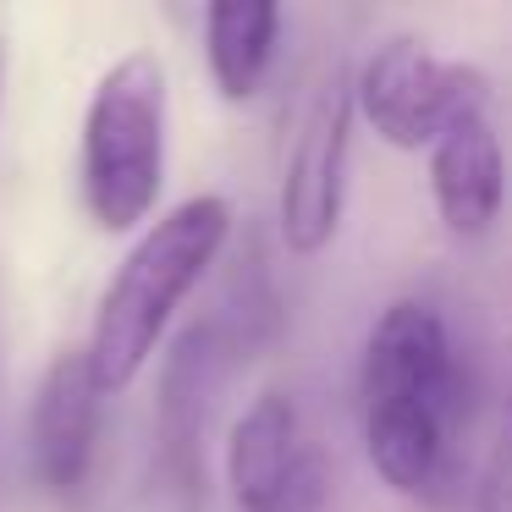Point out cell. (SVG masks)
<instances>
[{"mask_svg":"<svg viewBox=\"0 0 512 512\" xmlns=\"http://www.w3.org/2000/svg\"><path fill=\"white\" fill-rule=\"evenodd\" d=\"M358 430L391 496L435 507L452 490L457 441L468 430V375L441 303L391 298L375 314L358 358Z\"/></svg>","mask_w":512,"mask_h":512,"instance_id":"6da1fadb","label":"cell"},{"mask_svg":"<svg viewBox=\"0 0 512 512\" xmlns=\"http://www.w3.org/2000/svg\"><path fill=\"white\" fill-rule=\"evenodd\" d=\"M226 237H232V204L221 193L182 199L177 210H166L160 221L144 226L133 254L116 265L111 287L100 298V314H94L89 347H83L89 375L105 397L133 386V375L149 364L160 336L171 331L188 292L221 259Z\"/></svg>","mask_w":512,"mask_h":512,"instance_id":"7a4b0ae2","label":"cell"},{"mask_svg":"<svg viewBox=\"0 0 512 512\" xmlns=\"http://www.w3.org/2000/svg\"><path fill=\"white\" fill-rule=\"evenodd\" d=\"M83 204L105 232L149 221L166 188V67L155 50L111 61L83 116Z\"/></svg>","mask_w":512,"mask_h":512,"instance_id":"3957f363","label":"cell"},{"mask_svg":"<svg viewBox=\"0 0 512 512\" xmlns=\"http://www.w3.org/2000/svg\"><path fill=\"white\" fill-rule=\"evenodd\" d=\"M353 111L386 149L430 155L446 127L490 111V78L474 61H452L424 39L397 34L353 72Z\"/></svg>","mask_w":512,"mask_h":512,"instance_id":"277c9868","label":"cell"},{"mask_svg":"<svg viewBox=\"0 0 512 512\" xmlns=\"http://www.w3.org/2000/svg\"><path fill=\"white\" fill-rule=\"evenodd\" d=\"M353 72L347 61H325L314 72L309 94L298 105V122L287 138L281 160V199H276V226L287 254L314 259L336 243L347 204V155H353Z\"/></svg>","mask_w":512,"mask_h":512,"instance_id":"5b68a950","label":"cell"},{"mask_svg":"<svg viewBox=\"0 0 512 512\" xmlns=\"http://www.w3.org/2000/svg\"><path fill=\"white\" fill-rule=\"evenodd\" d=\"M226 485L237 512H320L331 496V463L281 386L259 391L226 430Z\"/></svg>","mask_w":512,"mask_h":512,"instance_id":"8992f818","label":"cell"},{"mask_svg":"<svg viewBox=\"0 0 512 512\" xmlns=\"http://www.w3.org/2000/svg\"><path fill=\"white\" fill-rule=\"evenodd\" d=\"M232 364V336L226 325L199 320L171 342L166 369H160V402H155V446L160 474L177 490L199 496L204 485V435H210L215 391Z\"/></svg>","mask_w":512,"mask_h":512,"instance_id":"52a82bcc","label":"cell"},{"mask_svg":"<svg viewBox=\"0 0 512 512\" xmlns=\"http://www.w3.org/2000/svg\"><path fill=\"white\" fill-rule=\"evenodd\" d=\"M100 402L89 358L61 353L50 375L39 380L34 413H28V463L50 496H78L94 468V435H100Z\"/></svg>","mask_w":512,"mask_h":512,"instance_id":"ba28073f","label":"cell"},{"mask_svg":"<svg viewBox=\"0 0 512 512\" xmlns=\"http://www.w3.org/2000/svg\"><path fill=\"white\" fill-rule=\"evenodd\" d=\"M512 193V171H507V144H501L496 122L468 116V122L446 127L430 149V199L441 226L457 243H479L496 232L501 210Z\"/></svg>","mask_w":512,"mask_h":512,"instance_id":"9c48e42d","label":"cell"},{"mask_svg":"<svg viewBox=\"0 0 512 512\" xmlns=\"http://www.w3.org/2000/svg\"><path fill=\"white\" fill-rule=\"evenodd\" d=\"M281 6L270 0H215L204 6V67L221 100L248 105L265 89L270 67H276L281 50Z\"/></svg>","mask_w":512,"mask_h":512,"instance_id":"30bf717a","label":"cell"},{"mask_svg":"<svg viewBox=\"0 0 512 512\" xmlns=\"http://www.w3.org/2000/svg\"><path fill=\"white\" fill-rule=\"evenodd\" d=\"M479 512H512V369H507V397H501L496 441H490L485 474H479Z\"/></svg>","mask_w":512,"mask_h":512,"instance_id":"8fae6325","label":"cell"},{"mask_svg":"<svg viewBox=\"0 0 512 512\" xmlns=\"http://www.w3.org/2000/svg\"><path fill=\"white\" fill-rule=\"evenodd\" d=\"M0 94H6V45H0Z\"/></svg>","mask_w":512,"mask_h":512,"instance_id":"7c38bea8","label":"cell"}]
</instances>
